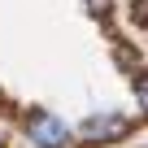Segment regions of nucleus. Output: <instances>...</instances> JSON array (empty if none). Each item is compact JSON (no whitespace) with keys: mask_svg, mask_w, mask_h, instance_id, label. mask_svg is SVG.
<instances>
[{"mask_svg":"<svg viewBox=\"0 0 148 148\" xmlns=\"http://www.w3.org/2000/svg\"><path fill=\"white\" fill-rule=\"evenodd\" d=\"M26 135H31V144H39V148H65V139H70L65 122H61L57 113H48V109L26 113Z\"/></svg>","mask_w":148,"mask_h":148,"instance_id":"f257e3e1","label":"nucleus"},{"mask_svg":"<svg viewBox=\"0 0 148 148\" xmlns=\"http://www.w3.org/2000/svg\"><path fill=\"white\" fill-rule=\"evenodd\" d=\"M135 100H139L144 113H148V74H139V79H135Z\"/></svg>","mask_w":148,"mask_h":148,"instance_id":"7ed1b4c3","label":"nucleus"},{"mask_svg":"<svg viewBox=\"0 0 148 148\" xmlns=\"http://www.w3.org/2000/svg\"><path fill=\"white\" fill-rule=\"evenodd\" d=\"M131 131V122L122 118V113H96V118H87L83 126H79V135L87 139V144H113V139H122Z\"/></svg>","mask_w":148,"mask_h":148,"instance_id":"f03ea898","label":"nucleus"},{"mask_svg":"<svg viewBox=\"0 0 148 148\" xmlns=\"http://www.w3.org/2000/svg\"><path fill=\"white\" fill-rule=\"evenodd\" d=\"M87 9H92L96 18H105V13H109V0H87Z\"/></svg>","mask_w":148,"mask_h":148,"instance_id":"20e7f679","label":"nucleus"},{"mask_svg":"<svg viewBox=\"0 0 148 148\" xmlns=\"http://www.w3.org/2000/svg\"><path fill=\"white\" fill-rule=\"evenodd\" d=\"M0 144H5V139H0Z\"/></svg>","mask_w":148,"mask_h":148,"instance_id":"39448f33","label":"nucleus"}]
</instances>
